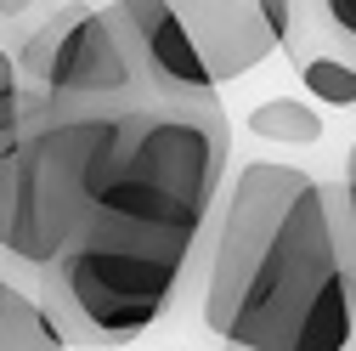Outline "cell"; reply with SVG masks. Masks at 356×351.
Returning <instances> with one entry per match:
<instances>
[{
    "label": "cell",
    "instance_id": "obj_1",
    "mask_svg": "<svg viewBox=\"0 0 356 351\" xmlns=\"http://www.w3.org/2000/svg\"><path fill=\"white\" fill-rule=\"evenodd\" d=\"M220 351H356V289L328 187L283 159L238 164L204 267Z\"/></svg>",
    "mask_w": 356,
    "mask_h": 351
},
{
    "label": "cell",
    "instance_id": "obj_2",
    "mask_svg": "<svg viewBox=\"0 0 356 351\" xmlns=\"http://www.w3.org/2000/svg\"><path fill=\"white\" fill-rule=\"evenodd\" d=\"M193 244L142 233L113 215H91L85 233L34 278V300L68 345L108 351L147 334L187 283Z\"/></svg>",
    "mask_w": 356,
    "mask_h": 351
},
{
    "label": "cell",
    "instance_id": "obj_3",
    "mask_svg": "<svg viewBox=\"0 0 356 351\" xmlns=\"http://www.w3.org/2000/svg\"><path fill=\"white\" fill-rule=\"evenodd\" d=\"M227 159H232V125L220 102L204 108L142 102L124 114V148L97 210L198 249L220 204V187H227Z\"/></svg>",
    "mask_w": 356,
    "mask_h": 351
},
{
    "label": "cell",
    "instance_id": "obj_4",
    "mask_svg": "<svg viewBox=\"0 0 356 351\" xmlns=\"http://www.w3.org/2000/svg\"><path fill=\"white\" fill-rule=\"evenodd\" d=\"M124 114L46 119L17 153H0V255L40 278L85 233L119 164Z\"/></svg>",
    "mask_w": 356,
    "mask_h": 351
},
{
    "label": "cell",
    "instance_id": "obj_5",
    "mask_svg": "<svg viewBox=\"0 0 356 351\" xmlns=\"http://www.w3.org/2000/svg\"><path fill=\"white\" fill-rule=\"evenodd\" d=\"M142 102L147 97L136 85V68L124 57V40H119L113 17L108 12H74L46 74H40V108H46V119L124 114V108H142Z\"/></svg>",
    "mask_w": 356,
    "mask_h": 351
},
{
    "label": "cell",
    "instance_id": "obj_6",
    "mask_svg": "<svg viewBox=\"0 0 356 351\" xmlns=\"http://www.w3.org/2000/svg\"><path fill=\"white\" fill-rule=\"evenodd\" d=\"M108 17L124 40V57L136 68V85L147 102H164V108L215 102V79H209L175 6H164V0H124V6H108Z\"/></svg>",
    "mask_w": 356,
    "mask_h": 351
},
{
    "label": "cell",
    "instance_id": "obj_7",
    "mask_svg": "<svg viewBox=\"0 0 356 351\" xmlns=\"http://www.w3.org/2000/svg\"><path fill=\"white\" fill-rule=\"evenodd\" d=\"M175 12H181L215 85L254 74L289 40V23H294L289 0H193V6H175Z\"/></svg>",
    "mask_w": 356,
    "mask_h": 351
},
{
    "label": "cell",
    "instance_id": "obj_8",
    "mask_svg": "<svg viewBox=\"0 0 356 351\" xmlns=\"http://www.w3.org/2000/svg\"><path fill=\"white\" fill-rule=\"evenodd\" d=\"M283 46L300 63V85L311 91V102H323V108H356V63H345L334 46H323V40L311 34V23H300V6H294V23H289Z\"/></svg>",
    "mask_w": 356,
    "mask_h": 351
},
{
    "label": "cell",
    "instance_id": "obj_9",
    "mask_svg": "<svg viewBox=\"0 0 356 351\" xmlns=\"http://www.w3.org/2000/svg\"><path fill=\"white\" fill-rule=\"evenodd\" d=\"M323 114L300 102V97H272V102H260L249 114V136L260 142H277V148H317L323 142Z\"/></svg>",
    "mask_w": 356,
    "mask_h": 351
},
{
    "label": "cell",
    "instance_id": "obj_10",
    "mask_svg": "<svg viewBox=\"0 0 356 351\" xmlns=\"http://www.w3.org/2000/svg\"><path fill=\"white\" fill-rule=\"evenodd\" d=\"M0 351H68V340H63L57 323L46 318V306L34 300V289L17 295L6 329H0Z\"/></svg>",
    "mask_w": 356,
    "mask_h": 351
},
{
    "label": "cell",
    "instance_id": "obj_11",
    "mask_svg": "<svg viewBox=\"0 0 356 351\" xmlns=\"http://www.w3.org/2000/svg\"><path fill=\"white\" fill-rule=\"evenodd\" d=\"M300 17L311 23V34L334 46L345 63H356V0H317V6H300Z\"/></svg>",
    "mask_w": 356,
    "mask_h": 351
},
{
    "label": "cell",
    "instance_id": "obj_12",
    "mask_svg": "<svg viewBox=\"0 0 356 351\" xmlns=\"http://www.w3.org/2000/svg\"><path fill=\"white\" fill-rule=\"evenodd\" d=\"M328 210H334L339 249H345V272H350V289H356V148L345 159V176L328 187Z\"/></svg>",
    "mask_w": 356,
    "mask_h": 351
},
{
    "label": "cell",
    "instance_id": "obj_13",
    "mask_svg": "<svg viewBox=\"0 0 356 351\" xmlns=\"http://www.w3.org/2000/svg\"><path fill=\"white\" fill-rule=\"evenodd\" d=\"M34 125H46V114H34L29 97H23V85H0V153H17L29 142V130Z\"/></svg>",
    "mask_w": 356,
    "mask_h": 351
},
{
    "label": "cell",
    "instance_id": "obj_14",
    "mask_svg": "<svg viewBox=\"0 0 356 351\" xmlns=\"http://www.w3.org/2000/svg\"><path fill=\"white\" fill-rule=\"evenodd\" d=\"M17 295H23V289H17L12 278H0V329H6V318H12V306H17Z\"/></svg>",
    "mask_w": 356,
    "mask_h": 351
}]
</instances>
